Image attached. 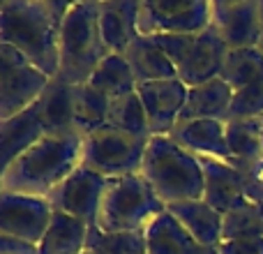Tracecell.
I'll use <instances>...</instances> for the list:
<instances>
[{"instance_id": "cell-1", "label": "cell", "mask_w": 263, "mask_h": 254, "mask_svg": "<svg viewBox=\"0 0 263 254\" xmlns=\"http://www.w3.org/2000/svg\"><path fill=\"white\" fill-rule=\"evenodd\" d=\"M69 5L63 0H5L0 5V44L21 51L46 77H58L60 30Z\"/></svg>"}, {"instance_id": "cell-2", "label": "cell", "mask_w": 263, "mask_h": 254, "mask_svg": "<svg viewBox=\"0 0 263 254\" xmlns=\"http://www.w3.org/2000/svg\"><path fill=\"white\" fill-rule=\"evenodd\" d=\"M83 134L77 130L46 134L18 155L0 176V192L46 196L81 164Z\"/></svg>"}, {"instance_id": "cell-3", "label": "cell", "mask_w": 263, "mask_h": 254, "mask_svg": "<svg viewBox=\"0 0 263 254\" xmlns=\"http://www.w3.org/2000/svg\"><path fill=\"white\" fill-rule=\"evenodd\" d=\"M141 176L166 206L203 199V169L199 157L187 153L171 136H150Z\"/></svg>"}, {"instance_id": "cell-4", "label": "cell", "mask_w": 263, "mask_h": 254, "mask_svg": "<svg viewBox=\"0 0 263 254\" xmlns=\"http://www.w3.org/2000/svg\"><path fill=\"white\" fill-rule=\"evenodd\" d=\"M97 23V3H72L65 14L58 44V77L69 86L90 81L100 63L109 56Z\"/></svg>"}, {"instance_id": "cell-5", "label": "cell", "mask_w": 263, "mask_h": 254, "mask_svg": "<svg viewBox=\"0 0 263 254\" xmlns=\"http://www.w3.org/2000/svg\"><path fill=\"white\" fill-rule=\"evenodd\" d=\"M166 204L155 194L141 173L111 178L97 215V227L106 233H143Z\"/></svg>"}, {"instance_id": "cell-6", "label": "cell", "mask_w": 263, "mask_h": 254, "mask_svg": "<svg viewBox=\"0 0 263 254\" xmlns=\"http://www.w3.org/2000/svg\"><path fill=\"white\" fill-rule=\"evenodd\" d=\"M153 40L176 65L178 79L187 88L217 79L229 53L227 44L213 28L199 35H155Z\"/></svg>"}, {"instance_id": "cell-7", "label": "cell", "mask_w": 263, "mask_h": 254, "mask_svg": "<svg viewBox=\"0 0 263 254\" xmlns=\"http://www.w3.org/2000/svg\"><path fill=\"white\" fill-rule=\"evenodd\" d=\"M148 141L150 139H139V136L104 125L83 136L81 164L109 180L134 176V173H141Z\"/></svg>"}, {"instance_id": "cell-8", "label": "cell", "mask_w": 263, "mask_h": 254, "mask_svg": "<svg viewBox=\"0 0 263 254\" xmlns=\"http://www.w3.org/2000/svg\"><path fill=\"white\" fill-rule=\"evenodd\" d=\"M51 77L37 69L21 51L0 44V120L30 109L46 90Z\"/></svg>"}, {"instance_id": "cell-9", "label": "cell", "mask_w": 263, "mask_h": 254, "mask_svg": "<svg viewBox=\"0 0 263 254\" xmlns=\"http://www.w3.org/2000/svg\"><path fill=\"white\" fill-rule=\"evenodd\" d=\"M213 9L205 0H141L139 35H199L208 30Z\"/></svg>"}, {"instance_id": "cell-10", "label": "cell", "mask_w": 263, "mask_h": 254, "mask_svg": "<svg viewBox=\"0 0 263 254\" xmlns=\"http://www.w3.org/2000/svg\"><path fill=\"white\" fill-rule=\"evenodd\" d=\"M109 178L95 173L92 169L79 164L58 187L49 194V201L53 210L86 222L88 227L97 224V215H100V206L104 199Z\"/></svg>"}, {"instance_id": "cell-11", "label": "cell", "mask_w": 263, "mask_h": 254, "mask_svg": "<svg viewBox=\"0 0 263 254\" xmlns=\"http://www.w3.org/2000/svg\"><path fill=\"white\" fill-rule=\"evenodd\" d=\"M53 206L46 196L0 192V233L40 245L53 220Z\"/></svg>"}, {"instance_id": "cell-12", "label": "cell", "mask_w": 263, "mask_h": 254, "mask_svg": "<svg viewBox=\"0 0 263 254\" xmlns=\"http://www.w3.org/2000/svg\"><path fill=\"white\" fill-rule=\"evenodd\" d=\"M210 28L222 37L229 51L259 46L261 40V0H217L210 3Z\"/></svg>"}, {"instance_id": "cell-13", "label": "cell", "mask_w": 263, "mask_h": 254, "mask_svg": "<svg viewBox=\"0 0 263 254\" xmlns=\"http://www.w3.org/2000/svg\"><path fill=\"white\" fill-rule=\"evenodd\" d=\"M187 90L190 88L180 79L136 86V93L143 102L145 118H148L150 136H168L176 130L178 120H180V111L187 100Z\"/></svg>"}, {"instance_id": "cell-14", "label": "cell", "mask_w": 263, "mask_h": 254, "mask_svg": "<svg viewBox=\"0 0 263 254\" xmlns=\"http://www.w3.org/2000/svg\"><path fill=\"white\" fill-rule=\"evenodd\" d=\"M203 169V201L210 204L219 213H229L240 206L245 199V183L240 169L233 162L213 157H199Z\"/></svg>"}, {"instance_id": "cell-15", "label": "cell", "mask_w": 263, "mask_h": 254, "mask_svg": "<svg viewBox=\"0 0 263 254\" xmlns=\"http://www.w3.org/2000/svg\"><path fill=\"white\" fill-rule=\"evenodd\" d=\"M139 3L141 0H104V3H97L100 35L111 53L123 56L132 42L139 37V28H136Z\"/></svg>"}, {"instance_id": "cell-16", "label": "cell", "mask_w": 263, "mask_h": 254, "mask_svg": "<svg viewBox=\"0 0 263 254\" xmlns=\"http://www.w3.org/2000/svg\"><path fill=\"white\" fill-rule=\"evenodd\" d=\"M168 136L194 157H213L231 162V153H229L227 143V123L224 120L201 118L178 123L176 130Z\"/></svg>"}, {"instance_id": "cell-17", "label": "cell", "mask_w": 263, "mask_h": 254, "mask_svg": "<svg viewBox=\"0 0 263 254\" xmlns=\"http://www.w3.org/2000/svg\"><path fill=\"white\" fill-rule=\"evenodd\" d=\"M44 136H46V130L42 125L37 104L21 111L14 118L0 120V167H3V171L18 155H23L28 148H32Z\"/></svg>"}, {"instance_id": "cell-18", "label": "cell", "mask_w": 263, "mask_h": 254, "mask_svg": "<svg viewBox=\"0 0 263 254\" xmlns=\"http://www.w3.org/2000/svg\"><path fill=\"white\" fill-rule=\"evenodd\" d=\"M233 88L224 81L222 77L205 81L201 86H194L187 90L185 106L180 111V120L178 123H187V120H229V111H231L233 102Z\"/></svg>"}, {"instance_id": "cell-19", "label": "cell", "mask_w": 263, "mask_h": 254, "mask_svg": "<svg viewBox=\"0 0 263 254\" xmlns=\"http://www.w3.org/2000/svg\"><path fill=\"white\" fill-rule=\"evenodd\" d=\"M166 210L182 224L187 233L199 245L217 247L222 243V213L215 210L203 199L180 201V204L166 206Z\"/></svg>"}, {"instance_id": "cell-20", "label": "cell", "mask_w": 263, "mask_h": 254, "mask_svg": "<svg viewBox=\"0 0 263 254\" xmlns=\"http://www.w3.org/2000/svg\"><path fill=\"white\" fill-rule=\"evenodd\" d=\"M125 60L134 74L136 83H153V81H168L178 79L176 65L168 60V56L155 44L153 37L139 35L125 51Z\"/></svg>"}, {"instance_id": "cell-21", "label": "cell", "mask_w": 263, "mask_h": 254, "mask_svg": "<svg viewBox=\"0 0 263 254\" xmlns=\"http://www.w3.org/2000/svg\"><path fill=\"white\" fill-rule=\"evenodd\" d=\"M74 88L77 86H69L60 79H51L46 90L35 102L46 134L77 130L74 127Z\"/></svg>"}, {"instance_id": "cell-22", "label": "cell", "mask_w": 263, "mask_h": 254, "mask_svg": "<svg viewBox=\"0 0 263 254\" xmlns=\"http://www.w3.org/2000/svg\"><path fill=\"white\" fill-rule=\"evenodd\" d=\"M88 231L90 227L86 222L55 210L40 241V254H83L88 250Z\"/></svg>"}, {"instance_id": "cell-23", "label": "cell", "mask_w": 263, "mask_h": 254, "mask_svg": "<svg viewBox=\"0 0 263 254\" xmlns=\"http://www.w3.org/2000/svg\"><path fill=\"white\" fill-rule=\"evenodd\" d=\"M148 254H194L199 243L182 229V224L168 210L153 220L143 231Z\"/></svg>"}, {"instance_id": "cell-24", "label": "cell", "mask_w": 263, "mask_h": 254, "mask_svg": "<svg viewBox=\"0 0 263 254\" xmlns=\"http://www.w3.org/2000/svg\"><path fill=\"white\" fill-rule=\"evenodd\" d=\"M261 127H263V118L227 120V143L233 164H252L263 157Z\"/></svg>"}, {"instance_id": "cell-25", "label": "cell", "mask_w": 263, "mask_h": 254, "mask_svg": "<svg viewBox=\"0 0 263 254\" xmlns=\"http://www.w3.org/2000/svg\"><path fill=\"white\" fill-rule=\"evenodd\" d=\"M88 83H90L95 90H100L102 95H106L109 100H118V97L127 95V93H134L136 86H139L129 69V63L125 60V56H120V53L106 56Z\"/></svg>"}, {"instance_id": "cell-26", "label": "cell", "mask_w": 263, "mask_h": 254, "mask_svg": "<svg viewBox=\"0 0 263 254\" xmlns=\"http://www.w3.org/2000/svg\"><path fill=\"white\" fill-rule=\"evenodd\" d=\"M109 106L111 100L102 95L100 90H95L90 83L77 86L74 88V127L77 132L86 136L104 127L109 123Z\"/></svg>"}, {"instance_id": "cell-27", "label": "cell", "mask_w": 263, "mask_h": 254, "mask_svg": "<svg viewBox=\"0 0 263 254\" xmlns=\"http://www.w3.org/2000/svg\"><path fill=\"white\" fill-rule=\"evenodd\" d=\"M219 77H222L233 90H240V88L254 83L256 79L263 77V51L259 46L229 51Z\"/></svg>"}, {"instance_id": "cell-28", "label": "cell", "mask_w": 263, "mask_h": 254, "mask_svg": "<svg viewBox=\"0 0 263 254\" xmlns=\"http://www.w3.org/2000/svg\"><path fill=\"white\" fill-rule=\"evenodd\" d=\"M109 127L125 132V134L139 136V139H150L148 118H145V109L141 102L139 93H127V95L111 100L109 106Z\"/></svg>"}, {"instance_id": "cell-29", "label": "cell", "mask_w": 263, "mask_h": 254, "mask_svg": "<svg viewBox=\"0 0 263 254\" xmlns=\"http://www.w3.org/2000/svg\"><path fill=\"white\" fill-rule=\"evenodd\" d=\"M263 238V206L242 201L222 215V241Z\"/></svg>"}, {"instance_id": "cell-30", "label": "cell", "mask_w": 263, "mask_h": 254, "mask_svg": "<svg viewBox=\"0 0 263 254\" xmlns=\"http://www.w3.org/2000/svg\"><path fill=\"white\" fill-rule=\"evenodd\" d=\"M88 250L92 254H148L143 233H106L97 224L88 231Z\"/></svg>"}, {"instance_id": "cell-31", "label": "cell", "mask_w": 263, "mask_h": 254, "mask_svg": "<svg viewBox=\"0 0 263 254\" xmlns=\"http://www.w3.org/2000/svg\"><path fill=\"white\" fill-rule=\"evenodd\" d=\"M231 118H263V77L233 93L229 120Z\"/></svg>"}, {"instance_id": "cell-32", "label": "cell", "mask_w": 263, "mask_h": 254, "mask_svg": "<svg viewBox=\"0 0 263 254\" xmlns=\"http://www.w3.org/2000/svg\"><path fill=\"white\" fill-rule=\"evenodd\" d=\"M245 183V199L263 206V157L252 164H236Z\"/></svg>"}, {"instance_id": "cell-33", "label": "cell", "mask_w": 263, "mask_h": 254, "mask_svg": "<svg viewBox=\"0 0 263 254\" xmlns=\"http://www.w3.org/2000/svg\"><path fill=\"white\" fill-rule=\"evenodd\" d=\"M219 254H263V238H242V241H222Z\"/></svg>"}, {"instance_id": "cell-34", "label": "cell", "mask_w": 263, "mask_h": 254, "mask_svg": "<svg viewBox=\"0 0 263 254\" xmlns=\"http://www.w3.org/2000/svg\"><path fill=\"white\" fill-rule=\"evenodd\" d=\"M0 254H40V245L16 236L0 233Z\"/></svg>"}, {"instance_id": "cell-35", "label": "cell", "mask_w": 263, "mask_h": 254, "mask_svg": "<svg viewBox=\"0 0 263 254\" xmlns=\"http://www.w3.org/2000/svg\"><path fill=\"white\" fill-rule=\"evenodd\" d=\"M194 254H219V247H208V245H199L194 250Z\"/></svg>"}, {"instance_id": "cell-36", "label": "cell", "mask_w": 263, "mask_h": 254, "mask_svg": "<svg viewBox=\"0 0 263 254\" xmlns=\"http://www.w3.org/2000/svg\"><path fill=\"white\" fill-rule=\"evenodd\" d=\"M259 49L263 51V0H261V40H259Z\"/></svg>"}, {"instance_id": "cell-37", "label": "cell", "mask_w": 263, "mask_h": 254, "mask_svg": "<svg viewBox=\"0 0 263 254\" xmlns=\"http://www.w3.org/2000/svg\"><path fill=\"white\" fill-rule=\"evenodd\" d=\"M261 143H263V127H261Z\"/></svg>"}, {"instance_id": "cell-38", "label": "cell", "mask_w": 263, "mask_h": 254, "mask_svg": "<svg viewBox=\"0 0 263 254\" xmlns=\"http://www.w3.org/2000/svg\"><path fill=\"white\" fill-rule=\"evenodd\" d=\"M83 254H92V252H90V250H86V252H83Z\"/></svg>"}]
</instances>
